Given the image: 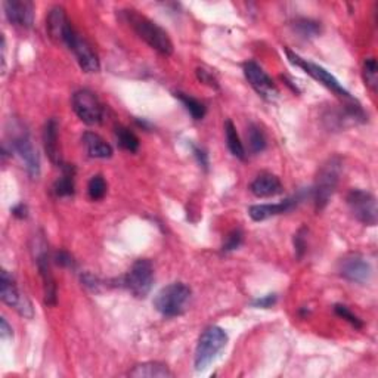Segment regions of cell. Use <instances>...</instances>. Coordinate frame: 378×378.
I'll return each instance as SVG.
<instances>
[{
    "instance_id": "34",
    "label": "cell",
    "mask_w": 378,
    "mask_h": 378,
    "mask_svg": "<svg viewBox=\"0 0 378 378\" xmlns=\"http://www.w3.org/2000/svg\"><path fill=\"white\" fill-rule=\"evenodd\" d=\"M81 282H83V286L88 287L90 291H94V292H98L101 290V287L103 286V284L97 277H93L90 274L81 275Z\"/></svg>"
},
{
    "instance_id": "28",
    "label": "cell",
    "mask_w": 378,
    "mask_h": 378,
    "mask_svg": "<svg viewBox=\"0 0 378 378\" xmlns=\"http://www.w3.org/2000/svg\"><path fill=\"white\" fill-rule=\"evenodd\" d=\"M364 80L365 85L372 92H377L378 85V67L374 58H366L364 62Z\"/></svg>"
},
{
    "instance_id": "4",
    "label": "cell",
    "mask_w": 378,
    "mask_h": 378,
    "mask_svg": "<svg viewBox=\"0 0 378 378\" xmlns=\"http://www.w3.org/2000/svg\"><path fill=\"white\" fill-rule=\"evenodd\" d=\"M192 291L183 282H173L170 286L161 288L154 299V308L163 317L173 318L182 315L186 309L188 301L191 300Z\"/></svg>"
},
{
    "instance_id": "26",
    "label": "cell",
    "mask_w": 378,
    "mask_h": 378,
    "mask_svg": "<svg viewBox=\"0 0 378 378\" xmlns=\"http://www.w3.org/2000/svg\"><path fill=\"white\" fill-rule=\"evenodd\" d=\"M115 138H117V143L126 151L136 152L139 150L138 136L128 128H123V126L115 128Z\"/></svg>"
},
{
    "instance_id": "18",
    "label": "cell",
    "mask_w": 378,
    "mask_h": 378,
    "mask_svg": "<svg viewBox=\"0 0 378 378\" xmlns=\"http://www.w3.org/2000/svg\"><path fill=\"white\" fill-rule=\"evenodd\" d=\"M250 191L257 198H270L282 192V183L275 175L261 173L251 182Z\"/></svg>"
},
{
    "instance_id": "38",
    "label": "cell",
    "mask_w": 378,
    "mask_h": 378,
    "mask_svg": "<svg viewBox=\"0 0 378 378\" xmlns=\"http://www.w3.org/2000/svg\"><path fill=\"white\" fill-rule=\"evenodd\" d=\"M0 335H2L3 339H9V337H12V335H14L12 328L9 327L6 318H2V321H0Z\"/></svg>"
},
{
    "instance_id": "35",
    "label": "cell",
    "mask_w": 378,
    "mask_h": 378,
    "mask_svg": "<svg viewBox=\"0 0 378 378\" xmlns=\"http://www.w3.org/2000/svg\"><path fill=\"white\" fill-rule=\"evenodd\" d=\"M55 263L62 268H72L74 266V260L67 253V251H57L54 256Z\"/></svg>"
},
{
    "instance_id": "19",
    "label": "cell",
    "mask_w": 378,
    "mask_h": 378,
    "mask_svg": "<svg viewBox=\"0 0 378 378\" xmlns=\"http://www.w3.org/2000/svg\"><path fill=\"white\" fill-rule=\"evenodd\" d=\"M58 121L55 119H49L43 128V145H45V151L49 157V160L54 163L55 166L61 167L62 166V159H61V151H59V139H58Z\"/></svg>"
},
{
    "instance_id": "9",
    "label": "cell",
    "mask_w": 378,
    "mask_h": 378,
    "mask_svg": "<svg viewBox=\"0 0 378 378\" xmlns=\"http://www.w3.org/2000/svg\"><path fill=\"white\" fill-rule=\"evenodd\" d=\"M72 110L77 117L88 126L101 124L103 120V107L97 94L90 90H77L71 98Z\"/></svg>"
},
{
    "instance_id": "27",
    "label": "cell",
    "mask_w": 378,
    "mask_h": 378,
    "mask_svg": "<svg viewBox=\"0 0 378 378\" xmlns=\"http://www.w3.org/2000/svg\"><path fill=\"white\" fill-rule=\"evenodd\" d=\"M248 148L253 154L263 152L266 148V136L257 124H251L247 132Z\"/></svg>"
},
{
    "instance_id": "31",
    "label": "cell",
    "mask_w": 378,
    "mask_h": 378,
    "mask_svg": "<svg viewBox=\"0 0 378 378\" xmlns=\"http://www.w3.org/2000/svg\"><path fill=\"white\" fill-rule=\"evenodd\" d=\"M243 238H244V235L239 229H234L232 232H229L225 239V243H223V247H222L225 253L239 248V246L243 244Z\"/></svg>"
},
{
    "instance_id": "3",
    "label": "cell",
    "mask_w": 378,
    "mask_h": 378,
    "mask_svg": "<svg viewBox=\"0 0 378 378\" xmlns=\"http://www.w3.org/2000/svg\"><path fill=\"white\" fill-rule=\"evenodd\" d=\"M341 166H343L341 159L337 155L331 157V159H328L321 166L312 189L315 208H317V212H321V210H324L330 203V199L340 181Z\"/></svg>"
},
{
    "instance_id": "17",
    "label": "cell",
    "mask_w": 378,
    "mask_h": 378,
    "mask_svg": "<svg viewBox=\"0 0 378 378\" xmlns=\"http://www.w3.org/2000/svg\"><path fill=\"white\" fill-rule=\"evenodd\" d=\"M300 197H292L284 199L281 203L277 204H257V206H251L248 208V215L250 217L255 220V222H261V220H266L269 217L279 216L284 213H288L290 210H292L300 203Z\"/></svg>"
},
{
    "instance_id": "5",
    "label": "cell",
    "mask_w": 378,
    "mask_h": 378,
    "mask_svg": "<svg viewBox=\"0 0 378 378\" xmlns=\"http://www.w3.org/2000/svg\"><path fill=\"white\" fill-rule=\"evenodd\" d=\"M228 334L220 327H208L201 334L195 349L194 365L197 371H204L212 364L216 356L225 349Z\"/></svg>"
},
{
    "instance_id": "11",
    "label": "cell",
    "mask_w": 378,
    "mask_h": 378,
    "mask_svg": "<svg viewBox=\"0 0 378 378\" xmlns=\"http://www.w3.org/2000/svg\"><path fill=\"white\" fill-rule=\"evenodd\" d=\"M0 297L8 306L14 308L21 317L31 319L34 317L33 304L28 300L26 294L21 292L12 275H9L8 270H2V279H0Z\"/></svg>"
},
{
    "instance_id": "1",
    "label": "cell",
    "mask_w": 378,
    "mask_h": 378,
    "mask_svg": "<svg viewBox=\"0 0 378 378\" xmlns=\"http://www.w3.org/2000/svg\"><path fill=\"white\" fill-rule=\"evenodd\" d=\"M119 15L150 48L166 57L173 54V43L169 34L152 19L139 14L136 9H121L119 10Z\"/></svg>"
},
{
    "instance_id": "22",
    "label": "cell",
    "mask_w": 378,
    "mask_h": 378,
    "mask_svg": "<svg viewBox=\"0 0 378 378\" xmlns=\"http://www.w3.org/2000/svg\"><path fill=\"white\" fill-rule=\"evenodd\" d=\"M129 375L136 378H169L173 377V372L161 362H143L135 365Z\"/></svg>"
},
{
    "instance_id": "39",
    "label": "cell",
    "mask_w": 378,
    "mask_h": 378,
    "mask_svg": "<svg viewBox=\"0 0 378 378\" xmlns=\"http://www.w3.org/2000/svg\"><path fill=\"white\" fill-rule=\"evenodd\" d=\"M194 155L197 157V160H198L199 166H203L204 169L207 170V167H208V157H207L206 151L199 150V148H194Z\"/></svg>"
},
{
    "instance_id": "15",
    "label": "cell",
    "mask_w": 378,
    "mask_h": 378,
    "mask_svg": "<svg viewBox=\"0 0 378 378\" xmlns=\"http://www.w3.org/2000/svg\"><path fill=\"white\" fill-rule=\"evenodd\" d=\"M46 28L50 39L61 45H66L68 36L74 30L67 17L66 9L62 6H54L49 10L46 18Z\"/></svg>"
},
{
    "instance_id": "10",
    "label": "cell",
    "mask_w": 378,
    "mask_h": 378,
    "mask_svg": "<svg viewBox=\"0 0 378 378\" xmlns=\"http://www.w3.org/2000/svg\"><path fill=\"white\" fill-rule=\"evenodd\" d=\"M348 206L353 217L361 223L366 226L377 225V199L371 192L364 191V189H352L348 195Z\"/></svg>"
},
{
    "instance_id": "2",
    "label": "cell",
    "mask_w": 378,
    "mask_h": 378,
    "mask_svg": "<svg viewBox=\"0 0 378 378\" xmlns=\"http://www.w3.org/2000/svg\"><path fill=\"white\" fill-rule=\"evenodd\" d=\"M8 138L10 152H15L21 161L24 163L26 170L31 179H37L40 176V157L26 126L19 120H10L8 128Z\"/></svg>"
},
{
    "instance_id": "36",
    "label": "cell",
    "mask_w": 378,
    "mask_h": 378,
    "mask_svg": "<svg viewBox=\"0 0 378 378\" xmlns=\"http://www.w3.org/2000/svg\"><path fill=\"white\" fill-rule=\"evenodd\" d=\"M278 297H277V294H268V296H263V297H260V299H256L253 301V306L255 308H263V309H269L274 306V304L277 303Z\"/></svg>"
},
{
    "instance_id": "14",
    "label": "cell",
    "mask_w": 378,
    "mask_h": 378,
    "mask_svg": "<svg viewBox=\"0 0 378 378\" xmlns=\"http://www.w3.org/2000/svg\"><path fill=\"white\" fill-rule=\"evenodd\" d=\"M339 274L341 278L356 284H366L372 277L370 261L359 255H349L339 261Z\"/></svg>"
},
{
    "instance_id": "29",
    "label": "cell",
    "mask_w": 378,
    "mask_h": 378,
    "mask_svg": "<svg viewBox=\"0 0 378 378\" xmlns=\"http://www.w3.org/2000/svg\"><path fill=\"white\" fill-rule=\"evenodd\" d=\"M88 194L93 201H99L107 194V182H105L101 175L92 176V179L88 183Z\"/></svg>"
},
{
    "instance_id": "25",
    "label": "cell",
    "mask_w": 378,
    "mask_h": 378,
    "mask_svg": "<svg viewBox=\"0 0 378 378\" xmlns=\"http://www.w3.org/2000/svg\"><path fill=\"white\" fill-rule=\"evenodd\" d=\"M292 30L296 31L299 37L306 39V40L321 34L319 23H317V21H313V19H309V18H300V19L294 21Z\"/></svg>"
},
{
    "instance_id": "30",
    "label": "cell",
    "mask_w": 378,
    "mask_h": 378,
    "mask_svg": "<svg viewBox=\"0 0 378 378\" xmlns=\"http://www.w3.org/2000/svg\"><path fill=\"white\" fill-rule=\"evenodd\" d=\"M335 313L339 315L340 318L346 319L349 324H352L355 328H362L364 327V322L356 317V315L348 308V306H343V304H335V308H334Z\"/></svg>"
},
{
    "instance_id": "33",
    "label": "cell",
    "mask_w": 378,
    "mask_h": 378,
    "mask_svg": "<svg viewBox=\"0 0 378 378\" xmlns=\"http://www.w3.org/2000/svg\"><path fill=\"white\" fill-rule=\"evenodd\" d=\"M197 77H198L199 81L206 83V85H208V86L216 88V89L219 88L217 80L215 79V76L212 74V72H208V71L204 70V68H197Z\"/></svg>"
},
{
    "instance_id": "7",
    "label": "cell",
    "mask_w": 378,
    "mask_h": 378,
    "mask_svg": "<svg viewBox=\"0 0 378 378\" xmlns=\"http://www.w3.org/2000/svg\"><path fill=\"white\" fill-rule=\"evenodd\" d=\"M121 286L135 297L145 299L154 286V266L148 259L136 260L130 270L121 278Z\"/></svg>"
},
{
    "instance_id": "6",
    "label": "cell",
    "mask_w": 378,
    "mask_h": 378,
    "mask_svg": "<svg viewBox=\"0 0 378 378\" xmlns=\"http://www.w3.org/2000/svg\"><path fill=\"white\" fill-rule=\"evenodd\" d=\"M286 54H287V58L290 59L291 64H294L296 67L301 68L306 74H309L312 79H315L317 81H319L322 86H325L327 89H330L334 94H337V97L340 99H343L344 102H352V101H356L352 94L346 90L341 83L335 79L331 72H328L327 70H325L324 67L318 66V64H313V62L308 61V59H303L301 57H299L297 54H294V52H291L290 49H286Z\"/></svg>"
},
{
    "instance_id": "21",
    "label": "cell",
    "mask_w": 378,
    "mask_h": 378,
    "mask_svg": "<svg viewBox=\"0 0 378 378\" xmlns=\"http://www.w3.org/2000/svg\"><path fill=\"white\" fill-rule=\"evenodd\" d=\"M62 175L59 179L54 183V194L59 198L64 197H71L74 195V177H76V167L72 164H66L62 163L61 166Z\"/></svg>"
},
{
    "instance_id": "13",
    "label": "cell",
    "mask_w": 378,
    "mask_h": 378,
    "mask_svg": "<svg viewBox=\"0 0 378 378\" xmlns=\"http://www.w3.org/2000/svg\"><path fill=\"white\" fill-rule=\"evenodd\" d=\"M244 76L250 86L253 88L261 98L266 101H274L278 97V89L275 86L274 80H272L265 70L261 68L257 62L248 61L244 64Z\"/></svg>"
},
{
    "instance_id": "37",
    "label": "cell",
    "mask_w": 378,
    "mask_h": 378,
    "mask_svg": "<svg viewBox=\"0 0 378 378\" xmlns=\"http://www.w3.org/2000/svg\"><path fill=\"white\" fill-rule=\"evenodd\" d=\"M12 215L15 217H18V219H26L28 216V208H27V206L24 203H19L18 206H15L12 208Z\"/></svg>"
},
{
    "instance_id": "32",
    "label": "cell",
    "mask_w": 378,
    "mask_h": 378,
    "mask_svg": "<svg viewBox=\"0 0 378 378\" xmlns=\"http://www.w3.org/2000/svg\"><path fill=\"white\" fill-rule=\"evenodd\" d=\"M306 228H301L299 232L294 235V248H296V255L299 259H301L303 255L306 253Z\"/></svg>"
},
{
    "instance_id": "16",
    "label": "cell",
    "mask_w": 378,
    "mask_h": 378,
    "mask_svg": "<svg viewBox=\"0 0 378 378\" xmlns=\"http://www.w3.org/2000/svg\"><path fill=\"white\" fill-rule=\"evenodd\" d=\"M3 10L10 24L26 28L33 26L34 5L30 0H6Z\"/></svg>"
},
{
    "instance_id": "23",
    "label": "cell",
    "mask_w": 378,
    "mask_h": 378,
    "mask_svg": "<svg viewBox=\"0 0 378 378\" xmlns=\"http://www.w3.org/2000/svg\"><path fill=\"white\" fill-rule=\"evenodd\" d=\"M225 135H226V145L234 157L239 160H246V148L243 142L239 139V135L237 132V128L230 120H226L225 123Z\"/></svg>"
},
{
    "instance_id": "20",
    "label": "cell",
    "mask_w": 378,
    "mask_h": 378,
    "mask_svg": "<svg viewBox=\"0 0 378 378\" xmlns=\"http://www.w3.org/2000/svg\"><path fill=\"white\" fill-rule=\"evenodd\" d=\"M81 141H83V145H85L88 155L92 157V159L105 160V159H110V157L112 155V146L103 138H101L98 133L86 132L85 135H83Z\"/></svg>"
},
{
    "instance_id": "12",
    "label": "cell",
    "mask_w": 378,
    "mask_h": 378,
    "mask_svg": "<svg viewBox=\"0 0 378 378\" xmlns=\"http://www.w3.org/2000/svg\"><path fill=\"white\" fill-rule=\"evenodd\" d=\"M66 46L72 52V54H74L79 66L83 71L89 72V74L99 71L101 64H99V58L97 55V52L92 49L89 41L85 37H81L76 30H72V33L68 36Z\"/></svg>"
},
{
    "instance_id": "24",
    "label": "cell",
    "mask_w": 378,
    "mask_h": 378,
    "mask_svg": "<svg viewBox=\"0 0 378 378\" xmlns=\"http://www.w3.org/2000/svg\"><path fill=\"white\" fill-rule=\"evenodd\" d=\"M175 97L183 103V107L186 108V111L189 114H191V117L194 120H203L204 119L207 110H206V105L201 101H198V99L192 98L191 94H186V93H182V92H176Z\"/></svg>"
},
{
    "instance_id": "8",
    "label": "cell",
    "mask_w": 378,
    "mask_h": 378,
    "mask_svg": "<svg viewBox=\"0 0 378 378\" xmlns=\"http://www.w3.org/2000/svg\"><path fill=\"white\" fill-rule=\"evenodd\" d=\"M33 244V253L37 263V269L40 272L41 281H43V297L46 306H55L58 301V290L57 282L54 275H52L50 261H49V253H48V244L43 237H34Z\"/></svg>"
}]
</instances>
